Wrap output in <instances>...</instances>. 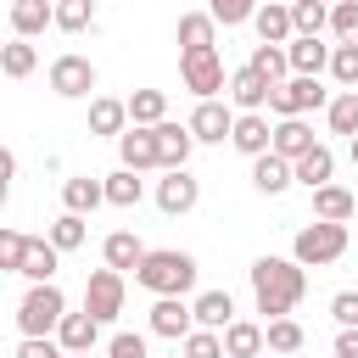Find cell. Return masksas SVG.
Returning a JSON list of instances; mask_svg holds the SVG:
<instances>
[{
	"label": "cell",
	"instance_id": "3957f363",
	"mask_svg": "<svg viewBox=\"0 0 358 358\" xmlns=\"http://www.w3.org/2000/svg\"><path fill=\"white\" fill-rule=\"evenodd\" d=\"M341 252H347V224H324V218L302 224L296 241H291V257H296L302 268H324V263H336Z\"/></svg>",
	"mask_w": 358,
	"mask_h": 358
},
{
	"label": "cell",
	"instance_id": "7a4b0ae2",
	"mask_svg": "<svg viewBox=\"0 0 358 358\" xmlns=\"http://www.w3.org/2000/svg\"><path fill=\"white\" fill-rule=\"evenodd\" d=\"M134 280H140L151 296H185V291L196 285V257H190V252H173V246L145 252V263L134 268Z\"/></svg>",
	"mask_w": 358,
	"mask_h": 358
},
{
	"label": "cell",
	"instance_id": "277c9868",
	"mask_svg": "<svg viewBox=\"0 0 358 358\" xmlns=\"http://www.w3.org/2000/svg\"><path fill=\"white\" fill-rule=\"evenodd\" d=\"M62 319H67L62 285H34V291L17 302V330H22V336H50Z\"/></svg>",
	"mask_w": 358,
	"mask_h": 358
},
{
	"label": "cell",
	"instance_id": "2e32d148",
	"mask_svg": "<svg viewBox=\"0 0 358 358\" xmlns=\"http://www.w3.org/2000/svg\"><path fill=\"white\" fill-rule=\"evenodd\" d=\"M134 123H129V101H112V95H95L90 101V134H112L123 140Z\"/></svg>",
	"mask_w": 358,
	"mask_h": 358
},
{
	"label": "cell",
	"instance_id": "cb8c5ba5",
	"mask_svg": "<svg viewBox=\"0 0 358 358\" xmlns=\"http://www.w3.org/2000/svg\"><path fill=\"white\" fill-rule=\"evenodd\" d=\"M101 257H106V268H140L145 263V246H140V235H129V229H112L106 241H101Z\"/></svg>",
	"mask_w": 358,
	"mask_h": 358
},
{
	"label": "cell",
	"instance_id": "7402d4cb",
	"mask_svg": "<svg viewBox=\"0 0 358 358\" xmlns=\"http://www.w3.org/2000/svg\"><path fill=\"white\" fill-rule=\"evenodd\" d=\"M56 263H62V252L50 246V241H34L28 235V252H22V280H34V285H56Z\"/></svg>",
	"mask_w": 358,
	"mask_h": 358
},
{
	"label": "cell",
	"instance_id": "836d02e7",
	"mask_svg": "<svg viewBox=\"0 0 358 358\" xmlns=\"http://www.w3.org/2000/svg\"><path fill=\"white\" fill-rule=\"evenodd\" d=\"M324 117H330V134H347V140H358V95H352V90H341V95L324 106Z\"/></svg>",
	"mask_w": 358,
	"mask_h": 358
},
{
	"label": "cell",
	"instance_id": "f5cc1de1",
	"mask_svg": "<svg viewBox=\"0 0 358 358\" xmlns=\"http://www.w3.org/2000/svg\"><path fill=\"white\" fill-rule=\"evenodd\" d=\"M84 358H90V352H84Z\"/></svg>",
	"mask_w": 358,
	"mask_h": 358
},
{
	"label": "cell",
	"instance_id": "60d3db41",
	"mask_svg": "<svg viewBox=\"0 0 358 358\" xmlns=\"http://www.w3.org/2000/svg\"><path fill=\"white\" fill-rule=\"evenodd\" d=\"M330 78H336L341 90H358V45H336V56H330Z\"/></svg>",
	"mask_w": 358,
	"mask_h": 358
},
{
	"label": "cell",
	"instance_id": "9a60e30c",
	"mask_svg": "<svg viewBox=\"0 0 358 358\" xmlns=\"http://www.w3.org/2000/svg\"><path fill=\"white\" fill-rule=\"evenodd\" d=\"M285 56H291V78H319V73L330 67L336 45H324V39H291Z\"/></svg>",
	"mask_w": 358,
	"mask_h": 358
},
{
	"label": "cell",
	"instance_id": "8d00e7d4",
	"mask_svg": "<svg viewBox=\"0 0 358 358\" xmlns=\"http://www.w3.org/2000/svg\"><path fill=\"white\" fill-rule=\"evenodd\" d=\"M90 22H95V6H90V0H62V6H56V28H62V34H84Z\"/></svg>",
	"mask_w": 358,
	"mask_h": 358
},
{
	"label": "cell",
	"instance_id": "5bb4252c",
	"mask_svg": "<svg viewBox=\"0 0 358 358\" xmlns=\"http://www.w3.org/2000/svg\"><path fill=\"white\" fill-rule=\"evenodd\" d=\"M196 330V313L179 302V296H157L151 302V336H168V341H185Z\"/></svg>",
	"mask_w": 358,
	"mask_h": 358
},
{
	"label": "cell",
	"instance_id": "d6986e66",
	"mask_svg": "<svg viewBox=\"0 0 358 358\" xmlns=\"http://www.w3.org/2000/svg\"><path fill=\"white\" fill-rule=\"evenodd\" d=\"M257 39L263 45H274V50H285L291 39H296V22H291V6H257Z\"/></svg>",
	"mask_w": 358,
	"mask_h": 358
},
{
	"label": "cell",
	"instance_id": "d590c367",
	"mask_svg": "<svg viewBox=\"0 0 358 358\" xmlns=\"http://www.w3.org/2000/svg\"><path fill=\"white\" fill-rule=\"evenodd\" d=\"M246 67H257V73H263V78L280 90V84H285V73H291V56H285V50H274V45H257Z\"/></svg>",
	"mask_w": 358,
	"mask_h": 358
},
{
	"label": "cell",
	"instance_id": "8fae6325",
	"mask_svg": "<svg viewBox=\"0 0 358 358\" xmlns=\"http://www.w3.org/2000/svg\"><path fill=\"white\" fill-rule=\"evenodd\" d=\"M196 201H201V185H196V179H190L185 168H173V173H162V179H157V207H162L168 218L190 213Z\"/></svg>",
	"mask_w": 358,
	"mask_h": 358
},
{
	"label": "cell",
	"instance_id": "44dd1931",
	"mask_svg": "<svg viewBox=\"0 0 358 358\" xmlns=\"http://www.w3.org/2000/svg\"><path fill=\"white\" fill-rule=\"evenodd\" d=\"M117 157H123V168H129V173L162 168V162H157V134H151V129H129V134L117 140Z\"/></svg>",
	"mask_w": 358,
	"mask_h": 358
},
{
	"label": "cell",
	"instance_id": "f6af8a7d",
	"mask_svg": "<svg viewBox=\"0 0 358 358\" xmlns=\"http://www.w3.org/2000/svg\"><path fill=\"white\" fill-rule=\"evenodd\" d=\"M330 319H336L341 330H358V291H336V296H330Z\"/></svg>",
	"mask_w": 358,
	"mask_h": 358
},
{
	"label": "cell",
	"instance_id": "c3c4849f",
	"mask_svg": "<svg viewBox=\"0 0 358 358\" xmlns=\"http://www.w3.org/2000/svg\"><path fill=\"white\" fill-rule=\"evenodd\" d=\"M336 358H358V330H341L336 336Z\"/></svg>",
	"mask_w": 358,
	"mask_h": 358
},
{
	"label": "cell",
	"instance_id": "4dcf8cb0",
	"mask_svg": "<svg viewBox=\"0 0 358 358\" xmlns=\"http://www.w3.org/2000/svg\"><path fill=\"white\" fill-rule=\"evenodd\" d=\"M291 22H296V39H319V34L330 28V6H319V0H296V6H291Z\"/></svg>",
	"mask_w": 358,
	"mask_h": 358
},
{
	"label": "cell",
	"instance_id": "4316f807",
	"mask_svg": "<svg viewBox=\"0 0 358 358\" xmlns=\"http://www.w3.org/2000/svg\"><path fill=\"white\" fill-rule=\"evenodd\" d=\"M129 123H134V129L168 123V95H162V90H134V95H129Z\"/></svg>",
	"mask_w": 358,
	"mask_h": 358
},
{
	"label": "cell",
	"instance_id": "484cf974",
	"mask_svg": "<svg viewBox=\"0 0 358 358\" xmlns=\"http://www.w3.org/2000/svg\"><path fill=\"white\" fill-rule=\"evenodd\" d=\"M56 22V6L50 0H17L11 6V28H17V39H34L39 28H50Z\"/></svg>",
	"mask_w": 358,
	"mask_h": 358
},
{
	"label": "cell",
	"instance_id": "7c38bea8",
	"mask_svg": "<svg viewBox=\"0 0 358 358\" xmlns=\"http://www.w3.org/2000/svg\"><path fill=\"white\" fill-rule=\"evenodd\" d=\"M229 145H235V151H246V157L257 162V157H268V151H274V123H268L263 112H246V117H235Z\"/></svg>",
	"mask_w": 358,
	"mask_h": 358
},
{
	"label": "cell",
	"instance_id": "f546056e",
	"mask_svg": "<svg viewBox=\"0 0 358 358\" xmlns=\"http://www.w3.org/2000/svg\"><path fill=\"white\" fill-rule=\"evenodd\" d=\"M352 190H341V185H324V190H313V218H324V224H347L352 218Z\"/></svg>",
	"mask_w": 358,
	"mask_h": 358
},
{
	"label": "cell",
	"instance_id": "5b68a950",
	"mask_svg": "<svg viewBox=\"0 0 358 358\" xmlns=\"http://www.w3.org/2000/svg\"><path fill=\"white\" fill-rule=\"evenodd\" d=\"M123 296H129V285H123L117 268H95V274L84 280V313H90L95 324H112V319L123 313Z\"/></svg>",
	"mask_w": 358,
	"mask_h": 358
},
{
	"label": "cell",
	"instance_id": "d6a6232c",
	"mask_svg": "<svg viewBox=\"0 0 358 358\" xmlns=\"http://www.w3.org/2000/svg\"><path fill=\"white\" fill-rule=\"evenodd\" d=\"M39 67V50L28 45V39H11V45H0V73L6 78H28Z\"/></svg>",
	"mask_w": 358,
	"mask_h": 358
},
{
	"label": "cell",
	"instance_id": "ee69618b",
	"mask_svg": "<svg viewBox=\"0 0 358 358\" xmlns=\"http://www.w3.org/2000/svg\"><path fill=\"white\" fill-rule=\"evenodd\" d=\"M22 252H28V235H17V229H0V268H22Z\"/></svg>",
	"mask_w": 358,
	"mask_h": 358
},
{
	"label": "cell",
	"instance_id": "74e56055",
	"mask_svg": "<svg viewBox=\"0 0 358 358\" xmlns=\"http://www.w3.org/2000/svg\"><path fill=\"white\" fill-rule=\"evenodd\" d=\"M56 252H73V246H84V218L78 213H62L56 224H50V235H45Z\"/></svg>",
	"mask_w": 358,
	"mask_h": 358
},
{
	"label": "cell",
	"instance_id": "30bf717a",
	"mask_svg": "<svg viewBox=\"0 0 358 358\" xmlns=\"http://www.w3.org/2000/svg\"><path fill=\"white\" fill-rule=\"evenodd\" d=\"M190 134L207 140V145H224V140L235 134V112H229L224 101H196V112H190Z\"/></svg>",
	"mask_w": 358,
	"mask_h": 358
},
{
	"label": "cell",
	"instance_id": "bcb514c9",
	"mask_svg": "<svg viewBox=\"0 0 358 358\" xmlns=\"http://www.w3.org/2000/svg\"><path fill=\"white\" fill-rule=\"evenodd\" d=\"M17 358H67V352H62V341H50V336H22Z\"/></svg>",
	"mask_w": 358,
	"mask_h": 358
},
{
	"label": "cell",
	"instance_id": "ba28073f",
	"mask_svg": "<svg viewBox=\"0 0 358 358\" xmlns=\"http://www.w3.org/2000/svg\"><path fill=\"white\" fill-rule=\"evenodd\" d=\"M50 90H56L62 101L90 95V90H95V62H90V56H78V50H62V56L50 62Z\"/></svg>",
	"mask_w": 358,
	"mask_h": 358
},
{
	"label": "cell",
	"instance_id": "603a6c76",
	"mask_svg": "<svg viewBox=\"0 0 358 358\" xmlns=\"http://www.w3.org/2000/svg\"><path fill=\"white\" fill-rule=\"evenodd\" d=\"M252 185H257L263 196H280V190H291V185H296V168H291L285 157H274V151H268V157H257V162H252Z\"/></svg>",
	"mask_w": 358,
	"mask_h": 358
},
{
	"label": "cell",
	"instance_id": "e0dca14e",
	"mask_svg": "<svg viewBox=\"0 0 358 358\" xmlns=\"http://www.w3.org/2000/svg\"><path fill=\"white\" fill-rule=\"evenodd\" d=\"M190 313H196V330H229L235 324V302H229V291H201L196 302H190Z\"/></svg>",
	"mask_w": 358,
	"mask_h": 358
},
{
	"label": "cell",
	"instance_id": "9c48e42d",
	"mask_svg": "<svg viewBox=\"0 0 358 358\" xmlns=\"http://www.w3.org/2000/svg\"><path fill=\"white\" fill-rule=\"evenodd\" d=\"M229 101L241 106V117H246V112H263V106L274 101V84H268L257 67H235V73H229Z\"/></svg>",
	"mask_w": 358,
	"mask_h": 358
},
{
	"label": "cell",
	"instance_id": "4fadbf2b",
	"mask_svg": "<svg viewBox=\"0 0 358 358\" xmlns=\"http://www.w3.org/2000/svg\"><path fill=\"white\" fill-rule=\"evenodd\" d=\"M151 134H157V162H162V173H173V168L190 162V145H196L190 123H157Z\"/></svg>",
	"mask_w": 358,
	"mask_h": 358
},
{
	"label": "cell",
	"instance_id": "52a82bcc",
	"mask_svg": "<svg viewBox=\"0 0 358 358\" xmlns=\"http://www.w3.org/2000/svg\"><path fill=\"white\" fill-rule=\"evenodd\" d=\"M336 95L319 84V78H285L280 90H274V101H268V112L280 117V123H291V117H302V112H313V106H330Z\"/></svg>",
	"mask_w": 358,
	"mask_h": 358
},
{
	"label": "cell",
	"instance_id": "816d5d0a",
	"mask_svg": "<svg viewBox=\"0 0 358 358\" xmlns=\"http://www.w3.org/2000/svg\"><path fill=\"white\" fill-rule=\"evenodd\" d=\"M352 95H358V90H352Z\"/></svg>",
	"mask_w": 358,
	"mask_h": 358
},
{
	"label": "cell",
	"instance_id": "e575fe53",
	"mask_svg": "<svg viewBox=\"0 0 358 358\" xmlns=\"http://www.w3.org/2000/svg\"><path fill=\"white\" fill-rule=\"evenodd\" d=\"M140 196H145L140 173H129V168L106 173V201H112V207H140Z\"/></svg>",
	"mask_w": 358,
	"mask_h": 358
},
{
	"label": "cell",
	"instance_id": "83f0119b",
	"mask_svg": "<svg viewBox=\"0 0 358 358\" xmlns=\"http://www.w3.org/2000/svg\"><path fill=\"white\" fill-rule=\"evenodd\" d=\"M268 347V336H263V324H252V319H235L229 330H224V352L229 358H257Z\"/></svg>",
	"mask_w": 358,
	"mask_h": 358
},
{
	"label": "cell",
	"instance_id": "8992f818",
	"mask_svg": "<svg viewBox=\"0 0 358 358\" xmlns=\"http://www.w3.org/2000/svg\"><path fill=\"white\" fill-rule=\"evenodd\" d=\"M179 78H185V90H190L196 101H218V90H224V62H218V50H179Z\"/></svg>",
	"mask_w": 358,
	"mask_h": 358
},
{
	"label": "cell",
	"instance_id": "f35d334b",
	"mask_svg": "<svg viewBox=\"0 0 358 358\" xmlns=\"http://www.w3.org/2000/svg\"><path fill=\"white\" fill-rule=\"evenodd\" d=\"M263 336H268V347H274V352H296V347L308 341L296 319H274V324H263Z\"/></svg>",
	"mask_w": 358,
	"mask_h": 358
},
{
	"label": "cell",
	"instance_id": "ab89813d",
	"mask_svg": "<svg viewBox=\"0 0 358 358\" xmlns=\"http://www.w3.org/2000/svg\"><path fill=\"white\" fill-rule=\"evenodd\" d=\"M330 34H336L341 45H358V0L330 6Z\"/></svg>",
	"mask_w": 358,
	"mask_h": 358
},
{
	"label": "cell",
	"instance_id": "ac0fdd59",
	"mask_svg": "<svg viewBox=\"0 0 358 358\" xmlns=\"http://www.w3.org/2000/svg\"><path fill=\"white\" fill-rule=\"evenodd\" d=\"M56 341H62V352H67V358H84V352L101 341V324H95L90 313H67V319L56 324Z\"/></svg>",
	"mask_w": 358,
	"mask_h": 358
},
{
	"label": "cell",
	"instance_id": "ffe728a7",
	"mask_svg": "<svg viewBox=\"0 0 358 358\" xmlns=\"http://www.w3.org/2000/svg\"><path fill=\"white\" fill-rule=\"evenodd\" d=\"M313 145H319V140H313V129H308L302 117H291V123H274V157H285L291 168H296V162H302Z\"/></svg>",
	"mask_w": 358,
	"mask_h": 358
},
{
	"label": "cell",
	"instance_id": "7dc6e473",
	"mask_svg": "<svg viewBox=\"0 0 358 358\" xmlns=\"http://www.w3.org/2000/svg\"><path fill=\"white\" fill-rule=\"evenodd\" d=\"M106 358H145V336L117 330V336H112V347H106Z\"/></svg>",
	"mask_w": 358,
	"mask_h": 358
},
{
	"label": "cell",
	"instance_id": "7bdbcfd3",
	"mask_svg": "<svg viewBox=\"0 0 358 358\" xmlns=\"http://www.w3.org/2000/svg\"><path fill=\"white\" fill-rule=\"evenodd\" d=\"M185 358H229V352H224V336L190 330V336H185Z\"/></svg>",
	"mask_w": 358,
	"mask_h": 358
},
{
	"label": "cell",
	"instance_id": "f907efd6",
	"mask_svg": "<svg viewBox=\"0 0 358 358\" xmlns=\"http://www.w3.org/2000/svg\"><path fill=\"white\" fill-rule=\"evenodd\" d=\"M173 358H179V352H173Z\"/></svg>",
	"mask_w": 358,
	"mask_h": 358
},
{
	"label": "cell",
	"instance_id": "d4e9b609",
	"mask_svg": "<svg viewBox=\"0 0 358 358\" xmlns=\"http://www.w3.org/2000/svg\"><path fill=\"white\" fill-rule=\"evenodd\" d=\"M62 201H67V213H95L101 201H106V179H90V173H78V179H67L62 185Z\"/></svg>",
	"mask_w": 358,
	"mask_h": 358
},
{
	"label": "cell",
	"instance_id": "6da1fadb",
	"mask_svg": "<svg viewBox=\"0 0 358 358\" xmlns=\"http://www.w3.org/2000/svg\"><path fill=\"white\" fill-rule=\"evenodd\" d=\"M252 296H257V313L274 319H291V308L308 296V268L296 257H257L252 263Z\"/></svg>",
	"mask_w": 358,
	"mask_h": 358
},
{
	"label": "cell",
	"instance_id": "b9f144b4",
	"mask_svg": "<svg viewBox=\"0 0 358 358\" xmlns=\"http://www.w3.org/2000/svg\"><path fill=\"white\" fill-rule=\"evenodd\" d=\"M207 17H213V22H224V28H235V22H252V17H257V6H252V0H213V6H207Z\"/></svg>",
	"mask_w": 358,
	"mask_h": 358
},
{
	"label": "cell",
	"instance_id": "f1b7e54d",
	"mask_svg": "<svg viewBox=\"0 0 358 358\" xmlns=\"http://www.w3.org/2000/svg\"><path fill=\"white\" fill-rule=\"evenodd\" d=\"M330 173H336V151H330V145H313V151L296 162V185H308V190H324Z\"/></svg>",
	"mask_w": 358,
	"mask_h": 358
},
{
	"label": "cell",
	"instance_id": "1f68e13d",
	"mask_svg": "<svg viewBox=\"0 0 358 358\" xmlns=\"http://www.w3.org/2000/svg\"><path fill=\"white\" fill-rule=\"evenodd\" d=\"M213 28H218V22H213L207 11H185V17H179V45H185V50H213Z\"/></svg>",
	"mask_w": 358,
	"mask_h": 358
},
{
	"label": "cell",
	"instance_id": "681fc988",
	"mask_svg": "<svg viewBox=\"0 0 358 358\" xmlns=\"http://www.w3.org/2000/svg\"><path fill=\"white\" fill-rule=\"evenodd\" d=\"M347 151H352V162H358V140H352V145H347Z\"/></svg>",
	"mask_w": 358,
	"mask_h": 358
}]
</instances>
